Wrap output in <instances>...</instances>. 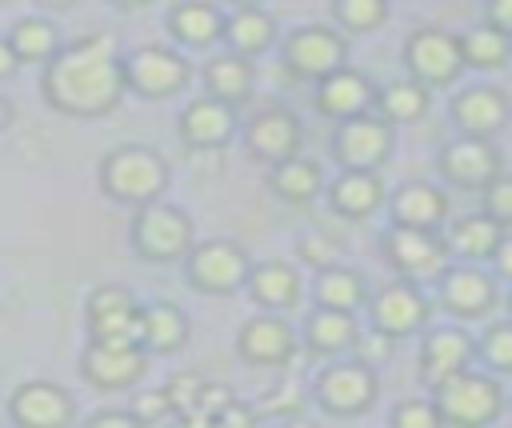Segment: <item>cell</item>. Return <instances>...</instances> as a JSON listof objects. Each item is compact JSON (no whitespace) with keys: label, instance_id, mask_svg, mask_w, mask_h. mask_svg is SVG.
<instances>
[{"label":"cell","instance_id":"47","mask_svg":"<svg viewBox=\"0 0 512 428\" xmlns=\"http://www.w3.org/2000/svg\"><path fill=\"white\" fill-rule=\"evenodd\" d=\"M80 428H144L128 408H104V412H92Z\"/></svg>","mask_w":512,"mask_h":428},{"label":"cell","instance_id":"25","mask_svg":"<svg viewBox=\"0 0 512 428\" xmlns=\"http://www.w3.org/2000/svg\"><path fill=\"white\" fill-rule=\"evenodd\" d=\"M200 80H204V96H212V100H224V104H240V100H248L252 96V84H256V68H252V60H244V56H236V52H216V56H208L204 60V68H200Z\"/></svg>","mask_w":512,"mask_h":428},{"label":"cell","instance_id":"45","mask_svg":"<svg viewBox=\"0 0 512 428\" xmlns=\"http://www.w3.org/2000/svg\"><path fill=\"white\" fill-rule=\"evenodd\" d=\"M488 216L496 224H512V176H500L488 184Z\"/></svg>","mask_w":512,"mask_h":428},{"label":"cell","instance_id":"29","mask_svg":"<svg viewBox=\"0 0 512 428\" xmlns=\"http://www.w3.org/2000/svg\"><path fill=\"white\" fill-rule=\"evenodd\" d=\"M360 328L352 312H336V308H316L304 324V344L312 356H340L348 348H356Z\"/></svg>","mask_w":512,"mask_h":428},{"label":"cell","instance_id":"28","mask_svg":"<svg viewBox=\"0 0 512 428\" xmlns=\"http://www.w3.org/2000/svg\"><path fill=\"white\" fill-rule=\"evenodd\" d=\"M328 204L344 220H360L384 204V184L376 172H340L328 184Z\"/></svg>","mask_w":512,"mask_h":428},{"label":"cell","instance_id":"11","mask_svg":"<svg viewBox=\"0 0 512 428\" xmlns=\"http://www.w3.org/2000/svg\"><path fill=\"white\" fill-rule=\"evenodd\" d=\"M8 420L16 428H72L76 400L56 380H24L8 396Z\"/></svg>","mask_w":512,"mask_h":428},{"label":"cell","instance_id":"46","mask_svg":"<svg viewBox=\"0 0 512 428\" xmlns=\"http://www.w3.org/2000/svg\"><path fill=\"white\" fill-rule=\"evenodd\" d=\"M356 348H360V352H356V360L372 368V364H380V360H388V356H392V336H384V332H376V328H372L368 336H360V340H356Z\"/></svg>","mask_w":512,"mask_h":428},{"label":"cell","instance_id":"43","mask_svg":"<svg viewBox=\"0 0 512 428\" xmlns=\"http://www.w3.org/2000/svg\"><path fill=\"white\" fill-rule=\"evenodd\" d=\"M164 388H168V396H172L176 416H184V412H192V408L200 404V396H204L208 380H204L200 372H176V376H172Z\"/></svg>","mask_w":512,"mask_h":428},{"label":"cell","instance_id":"18","mask_svg":"<svg viewBox=\"0 0 512 428\" xmlns=\"http://www.w3.org/2000/svg\"><path fill=\"white\" fill-rule=\"evenodd\" d=\"M224 20H228V12H224L220 4H208V0H180V4L168 8L164 28H168V36H172L180 48L200 52V48H212L216 40H224Z\"/></svg>","mask_w":512,"mask_h":428},{"label":"cell","instance_id":"33","mask_svg":"<svg viewBox=\"0 0 512 428\" xmlns=\"http://www.w3.org/2000/svg\"><path fill=\"white\" fill-rule=\"evenodd\" d=\"M452 116L460 120V128H468V136H484V132H496L508 120V104L496 88H468L452 104Z\"/></svg>","mask_w":512,"mask_h":428},{"label":"cell","instance_id":"24","mask_svg":"<svg viewBox=\"0 0 512 428\" xmlns=\"http://www.w3.org/2000/svg\"><path fill=\"white\" fill-rule=\"evenodd\" d=\"M224 44L244 60L268 52L276 44V16L260 4H232L224 20Z\"/></svg>","mask_w":512,"mask_h":428},{"label":"cell","instance_id":"4","mask_svg":"<svg viewBox=\"0 0 512 428\" xmlns=\"http://www.w3.org/2000/svg\"><path fill=\"white\" fill-rule=\"evenodd\" d=\"M248 276H252V256L232 236H208L184 260V280L204 296H232L248 288Z\"/></svg>","mask_w":512,"mask_h":428},{"label":"cell","instance_id":"39","mask_svg":"<svg viewBox=\"0 0 512 428\" xmlns=\"http://www.w3.org/2000/svg\"><path fill=\"white\" fill-rule=\"evenodd\" d=\"M296 256L308 264V268H316V272H324V268H336L340 264V244L328 236V232H304L300 240H296Z\"/></svg>","mask_w":512,"mask_h":428},{"label":"cell","instance_id":"9","mask_svg":"<svg viewBox=\"0 0 512 428\" xmlns=\"http://www.w3.org/2000/svg\"><path fill=\"white\" fill-rule=\"evenodd\" d=\"M436 408L456 428H484L500 412V384L476 372H460L444 384H436Z\"/></svg>","mask_w":512,"mask_h":428},{"label":"cell","instance_id":"38","mask_svg":"<svg viewBox=\"0 0 512 428\" xmlns=\"http://www.w3.org/2000/svg\"><path fill=\"white\" fill-rule=\"evenodd\" d=\"M332 16L344 32H372L388 20V4L384 0H336Z\"/></svg>","mask_w":512,"mask_h":428},{"label":"cell","instance_id":"40","mask_svg":"<svg viewBox=\"0 0 512 428\" xmlns=\"http://www.w3.org/2000/svg\"><path fill=\"white\" fill-rule=\"evenodd\" d=\"M144 428L148 424H160V420H168V416H176V408H172V396H168V388L160 384V388H136V396H132V408H128Z\"/></svg>","mask_w":512,"mask_h":428},{"label":"cell","instance_id":"1","mask_svg":"<svg viewBox=\"0 0 512 428\" xmlns=\"http://www.w3.org/2000/svg\"><path fill=\"white\" fill-rule=\"evenodd\" d=\"M124 48L112 32H84L64 44V52L40 72V96L52 112L96 120L120 108L128 96Z\"/></svg>","mask_w":512,"mask_h":428},{"label":"cell","instance_id":"16","mask_svg":"<svg viewBox=\"0 0 512 428\" xmlns=\"http://www.w3.org/2000/svg\"><path fill=\"white\" fill-rule=\"evenodd\" d=\"M240 120H236V108L224 104V100H212V96H192L180 116H176V132L188 148H224L232 136H236Z\"/></svg>","mask_w":512,"mask_h":428},{"label":"cell","instance_id":"36","mask_svg":"<svg viewBox=\"0 0 512 428\" xmlns=\"http://www.w3.org/2000/svg\"><path fill=\"white\" fill-rule=\"evenodd\" d=\"M500 224L492 220V216H464V220H456L452 224V236H448V244H452V252H460V256H472V260H480V256H488V252H496L500 248Z\"/></svg>","mask_w":512,"mask_h":428},{"label":"cell","instance_id":"20","mask_svg":"<svg viewBox=\"0 0 512 428\" xmlns=\"http://www.w3.org/2000/svg\"><path fill=\"white\" fill-rule=\"evenodd\" d=\"M380 92L372 88V80L356 68H340L336 76L320 80L316 84V112L328 116V120H356V116H368V104L376 100Z\"/></svg>","mask_w":512,"mask_h":428},{"label":"cell","instance_id":"26","mask_svg":"<svg viewBox=\"0 0 512 428\" xmlns=\"http://www.w3.org/2000/svg\"><path fill=\"white\" fill-rule=\"evenodd\" d=\"M8 44H12V52H16L20 64H40V68H48L64 52V36H60L56 20L52 16H40V12L20 16L12 24V32H8Z\"/></svg>","mask_w":512,"mask_h":428},{"label":"cell","instance_id":"19","mask_svg":"<svg viewBox=\"0 0 512 428\" xmlns=\"http://www.w3.org/2000/svg\"><path fill=\"white\" fill-rule=\"evenodd\" d=\"M384 256L392 260L396 272L404 276H432L440 264H444V244L436 232H424V228H404V224H392L384 232Z\"/></svg>","mask_w":512,"mask_h":428},{"label":"cell","instance_id":"6","mask_svg":"<svg viewBox=\"0 0 512 428\" xmlns=\"http://www.w3.org/2000/svg\"><path fill=\"white\" fill-rule=\"evenodd\" d=\"M124 80L128 92L140 100H172L188 88L192 64L168 44H140L124 56Z\"/></svg>","mask_w":512,"mask_h":428},{"label":"cell","instance_id":"48","mask_svg":"<svg viewBox=\"0 0 512 428\" xmlns=\"http://www.w3.org/2000/svg\"><path fill=\"white\" fill-rule=\"evenodd\" d=\"M216 428H256V404H228L220 416H216Z\"/></svg>","mask_w":512,"mask_h":428},{"label":"cell","instance_id":"50","mask_svg":"<svg viewBox=\"0 0 512 428\" xmlns=\"http://www.w3.org/2000/svg\"><path fill=\"white\" fill-rule=\"evenodd\" d=\"M16 68H20V60H16V52H12V44H8V36H0V80H8V76H16Z\"/></svg>","mask_w":512,"mask_h":428},{"label":"cell","instance_id":"31","mask_svg":"<svg viewBox=\"0 0 512 428\" xmlns=\"http://www.w3.org/2000/svg\"><path fill=\"white\" fill-rule=\"evenodd\" d=\"M268 188H272L284 204H308V200H316V192L324 188V172H320L316 160L296 156V160H284V164L268 168Z\"/></svg>","mask_w":512,"mask_h":428},{"label":"cell","instance_id":"51","mask_svg":"<svg viewBox=\"0 0 512 428\" xmlns=\"http://www.w3.org/2000/svg\"><path fill=\"white\" fill-rule=\"evenodd\" d=\"M496 268H500L504 276H512V236L500 240V248H496Z\"/></svg>","mask_w":512,"mask_h":428},{"label":"cell","instance_id":"37","mask_svg":"<svg viewBox=\"0 0 512 428\" xmlns=\"http://www.w3.org/2000/svg\"><path fill=\"white\" fill-rule=\"evenodd\" d=\"M460 48H464V60H468V64H476V68H496V64L508 60V32L484 24V28H472V32L460 40Z\"/></svg>","mask_w":512,"mask_h":428},{"label":"cell","instance_id":"53","mask_svg":"<svg viewBox=\"0 0 512 428\" xmlns=\"http://www.w3.org/2000/svg\"><path fill=\"white\" fill-rule=\"evenodd\" d=\"M284 428H320L312 416H292V420H284Z\"/></svg>","mask_w":512,"mask_h":428},{"label":"cell","instance_id":"49","mask_svg":"<svg viewBox=\"0 0 512 428\" xmlns=\"http://www.w3.org/2000/svg\"><path fill=\"white\" fill-rule=\"evenodd\" d=\"M488 20H492V28H500V32L512 36V0H496L488 8Z\"/></svg>","mask_w":512,"mask_h":428},{"label":"cell","instance_id":"13","mask_svg":"<svg viewBox=\"0 0 512 428\" xmlns=\"http://www.w3.org/2000/svg\"><path fill=\"white\" fill-rule=\"evenodd\" d=\"M148 352L140 344L116 348V344H88L80 352V376L84 384L100 388V392H124L136 388L148 376Z\"/></svg>","mask_w":512,"mask_h":428},{"label":"cell","instance_id":"22","mask_svg":"<svg viewBox=\"0 0 512 428\" xmlns=\"http://www.w3.org/2000/svg\"><path fill=\"white\" fill-rule=\"evenodd\" d=\"M244 292L252 296L256 308L280 316V312H288V308L300 304L304 284H300V272L288 260H260V264H252V276H248V288Z\"/></svg>","mask_w":512,"mask_h":428},{"label":"cell","instance_id":"34","mask_svg":"<svg viewBox=\"0 0 512 428\" xmlns=\"http://www.w3.org/2000/svg\"><path fill=\"white\" fill-rule=\"evenodd\" d=\"M440 296L456 316H476L492 304V280L476 268H452L440 284Z\"/></svg>","mask_w":512,"mask_h":428},{"label":"cell","instance_id":"42","mask_svg":"<svg viewBox=\"0 0 512 428\" xmlns=\"http://www.w3.org/2000/svg\"><path fill=\"white\" fill-rule=\"evenodd\" d=\"M256 416H280V420L304 416V392H300L296 384H280V388H272V392L256 404Z\"/></svg>","mask_w":512,"mask_h":428},{"label":"cell","instance_id":"2","mask_svg":"<svg viewBox=\"0 0 512 428\" xmlns=\"http://www.w3.org/2000/svg\"><path fill=\"white\" fill-rule=\"evenodd\" d=\"M96 184L108 200L148 208L168 192V160L148 144H116L96 168Z\"/></svg>","mask_w":512,"mask_h":428},{"label":"cell","instance_id":"10","mask_svg":"<svg viewBox=\"0 0 512 428\" xmlns=\"http://www.w3.org/2000/svg\"><path fill=\"white\" fill-rule=\"evenodd\" d=\"M300 144H304V128H300V116L284 104H268L260 108L248 128H244V148L248 156L264 160L268 168L284 164V160H296L300 156Z\"/></svg>","mask_w":512,"mask_h":428},{"label":"cell","instance_id":"35","mask_svg":"<svg viewBox=\"0 0 512 428\" xmlns=\"http://www.w3.org/2000/svg\"><path fill=\"white\" fill-rule=\"evenodd\" d=\"M376 104L388 124H408L428 112V88L420 80H392L388 88H380Z\"/></svg>","mask_w":512,"mask_h":428},{"label":"cell","instance_id":"14","mask_svg":"<svg viewBox=\"0 0 512 428\" xmlns=\"http://www.w3.org/2000/svg\"><path fill=\"white\" fill-rule=\"evenodd\" d=\"M236 352H240V360H248L256 368H284L296 356V332H292V324L284 316L260 312V316L240 324Z\"/></svg>","mask_w":512,"mask_h":428},{"label":"cell","instance_id":"30","mask_svg":"<svg viewBox=\"0 0 512 428\" xmlns=\"http://www.w3.org/2000/svg\"><path fill=\"white\" fill-rule=\"evenodd\" d=\"M448 212V196L436 188V184H424V180H412L404 184L396 196H392V216L396 224L404 228H424L432 232Z\"/></svg>","mask_w":512,"mask_h":428},{"label":"cell","instance_id":"12","mask_svg":"<svg viewBox=\"0 0 512 428\" xmlns=\"http://www.w3.org/2000/svg\"><path fill=\"white\" fill-rule=\"evenodd\" d=\"M392 152V128L384 116L344 120L332 136V160L344 172H376Z\"/></svg>","mask_w":512,"mask_h":428},{"label":"cell","instance_id":"7","mask_svg":"<svg viewBox=\"0 0 512 428\" xmlns=\"http://www.w3.org/2000/svg\"><path fill=\"white\" fill-rule=\"evenodd\" d=\"M288 72H296L300 80H328L344 68V56H348V40L328 28V24H300L296 32L284 36V48H280Z\"/></svg>","mask_w":512,"mask_h":428},{"label":"cell","instance_id":"15","mask_svg":"<svg viewBox=\"0 0 512 428\" xmlns=\"http://www.w3.org/2000/svg\"><path fill=\"white\" fill-rule=\"evenodd\" d=\"M404 60H408V72L428 88V84H448L460 72L464 48H460L456 36H448L440 28H420V32L408 36Z\"/></svg>","mask_w":512,"mask_h":428},{"label":"cell","instance_id":"32","mask_svg":"<svg viewBox=\"0 0 512 428\" xmlns=\"http://www.w3.org/2000/svg\"><path fill=\"white\" fill-rule=\"evenodd\" d=\"M312 292H316V308H336V312H356L368 300L364 276L356 268H344V264L316 272Z\"/></svg>","mask_w":512,"mask_h":428},{"label":"cell","instance_id":"3","mask_svg":"<svg viewBox=\"0 0 512 428\" xmlns=\"http://www.w3.org/2000/svg\"><path fill=\"white\" fill-rule=\"evenodd\" d=\"M128 240H132L136 256L148 260V264L188 260L192 248L200 244L192 216L180 204H168V200H156L148 208H136L132 212V224H128Z\"/></svg>","mask_w":512,"mask_h":428},{"label":"cell","instance_id":"8","mask_svg":"<svg viewBox=\"0 0 512 428\" xmlns=\"http://www.w3.org/2000/svg\"><path fill=\"white\" fill-rule=\"evenodd\" d=\"M312 396L332 416H360L376 400V372L360 360H332L312 380Z\"/></svg>","mask_w":512,"mask_h":428},{"label":"cell","instance_id":"27","mask_svg":"<svg viewBox=\"0 0 512 428\" xmlns=\"http://www.w3.org/2000/svg\"><path fill=\"white\" fill-rule=\"evenodd\" d=\"M468 356H472V340L460 328H436V332H428V340L420 348V372H424V380L444 384L464 372Z\"/></svg>","mask_w":512,"mask_h":428},{"label":"cell","instance_id":"44","mask_svg":"<svg viewBox=\"0 0 512 428\" xmlns=\"http://www.w3.org/2000/svg\"><path fill=\"white\" fill-rule=\"evenodd\" d=\"M484 360L500 372H512V324H492L484 332Z\"/></svg>","mask_w":512,"mask_h":428},{"label":"cell","instance_id":"21","mask_svg":"<svg viewBox=\"0 0 512 428\" xmlns=\"http://www.w3.org/2000/svg\"><path fill=\"white\" fill-rule=\"evenodd\" d=\"M440 168L452 184H464V188H488L496 184L500 176V156L488 148V140L480 136H460L452 140L444 152H440Z\"/></svg>","mask_w":512,"mask_h":428},{"label":"cell","instance_id":"17","mask_svg":"<svg viewBox=\"0 0 512 428\" xmlns=\"http://www.w3.org/2000/svg\"><path fill=\"white\" fill-rule=\"evenodd\" d=\"M428 320V300L416 284L408 280H396V284H384L376 296H372V328L384 332V336H408L416 332L420 324Z\"/></svg>","mask_w":512,"mask_h":428},{"label":"cell","instance_id":"52","mask_svg":"<svg viewBox=\"0 0 512 428\" xmlns=\"http://www.w3.org/2000/svg\"><path fill=\"white\" fill-rule=\"evenodd\" d=\"M12 116H16V108H12V100L0 92V132H8V128H12Z\"/></svg>","mask_w":512,"mask_h":428},{"label":"cell","instance_id":"23","mask_svg":"<svg viewBox=\"0 0 512 428\" xmlns=\"http://www.w3.org/2000/svg\"><path fill=\"white\" fill-rule=\"evenodd\" d=\"M192 336L188 312L176 300H148L144 304V328H140V348L148 356H176Z\"/></svg>","mask_w":512,"mask_h":428},{"label":"cell","instance_id":"5","mask_svg":"<svg viewBox=\"0 0 512 428\" xmlns=\"http://www.w3.org/2000/svg\"><path fill=\"white\" fill-rule=\"evenodd\" d=\"M84 320H88V344L128 348V344H140L144 304L124 284H96L84 300Z\"/></svg>","mask_w":512,"mask_h":428},{"label":"cell","instance_id":"41","mask_svg":"<svg viewBox=\"0 0 512 428\" xmlns=\"http://www.w3.org/2000/svg\"><path fill=\"white\" fill-rule=\"evenodd\" d=\"M444 424V416H440V408L432 404V400H400L396 408H392V428H440Z\"/></svg>","mask_w":512,"mask_h":428}]
</instances>
